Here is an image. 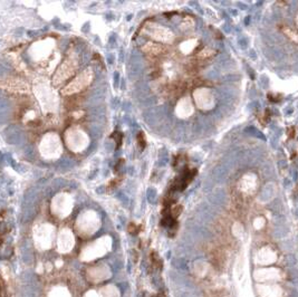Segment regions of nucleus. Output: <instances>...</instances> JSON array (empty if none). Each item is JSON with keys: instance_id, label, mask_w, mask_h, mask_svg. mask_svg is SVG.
<instances>
[{"instance_id": "nucleus-4", "label": "nucleus", "mask_w": 298, "mask_h": 297, "mask_svg": "<svg viewBox=\"0 0 298 297\" xmlns=\"http://www.w3.org/2000/svg\"><path fill=\"white\" fill-rule=\"evenodd\" d=\"M128 231H130L131 234H135V231H136V227H135V225L131 223V225H130V227H128Z\"/></svg>"}, {"instance_id": "nucleus-2", "label": "nucleus", "mask_w": 298, "mask_h": 297, "mask_svg": "<svg viewBox=\"0 0 298 297\" xmlns=\"http://www.w3.org/2000/svg\"><path fill=\"white\" fill-rule=\"evenodd\" d=\"M137 142H139V145L141 146V149H144L146 141H145V139H144V135H143L142 132L137 134Z\"/></svg>"}, {"instance_id": "nucleus-3", "label": "nucleus", "mask_w": 298, "mask_h": 297, "mask_svg": "<svg viewBox=\"0 0 298 297\" xmlns=\"http://www.w3.org/2000/svg\"><path fill=\"white\" fill-rule=\"evenodd\" d=\"M285 32L288 35V37L292 38L295 41H298V35L297 34H295V32H292V30H285Z\"/></svg>"}, {"instance_id": "nucleus-1", "label": "nucleus", "mask_w": 298, "mask_h": 297, "mask_svg": "<svg viewBox=\"0 0 298 297\" xmlns=\"http://www.w3.org/2000/svg\"><path fill=\"white\" fill-rule=\"evenodd\" d=\"M153 35H154V37L161 39V40H164V41H170L172 39V34L164 28H158L156 30H154Z\"/></svg>"}]
</instances>
